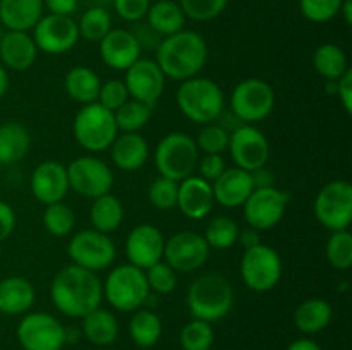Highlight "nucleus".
<instances>
[{"label": "nucleus", "instance_id": "obj_48", "mask_svg": "<svg viewBox=\"0 0 352 350\" xmlns=\"http://www.w3.org/2000/svg\"><path fill=\"white\" fill-rule=\"evenodd\" d=\"M151 0H113V9L124 21L136 23L146 17Z\"/></svg>", "mask_w": 352, "mask_h": 350}, {"label": "nucleus", "instance_id": "obj_6", "mask_svg": "<svg viewBox=\"0 0 352 350\" xmlns=\"http://www.w3.org/2000/svg\"><path fill=\"white\" fill-rule=\"evenodd\" d=\"M144 271L126 263L116 266L103 283V297L120 312H134L143 307L150 297Z\"/></svg>", "mask_w": 352, "mask_h": 350}, {"label": "nucleus", "instance_id": "obj_7", "mask_svg": "<svg viewBox=\"0 0 352 350\" xmlns=\"http://www.w3.org/2000/svg\"><path fill=\"white\" fill-rule=\"evenodd\" d=\"M72 134L79 146L89 153H100L112 146L113 139L119 136V129L113 113L95 102L82 105V108L76 113Z\"/></svg>", "mask_w": 352, "mask_h": 350}, {"label": "nucleus", "instance_id": "obj_23", "mask_svg": "<svg viewBox=\"0 0 352 350\" xmlns=\"http://www.w3.org/2000/svg\"><path fill=\"white\" fill-rule=\"evenodd\" d=\"M212 189L215 202H219L220 206L230 209L239 208L254 191L253 174L239 167L226 168V172L215 182H212Z\"/></svg>", "mask_w": 352, "mask_h": 350}, {"label": "nucleus", "instance_id": "obj_15", "mask_svg": "<svg viewBox=\"0 0 352 350\" xmlns=\"http://www.w3.org/2000/svg\"><path fill=\"white\" fill-rule=\"evenodd\" d=\"M289 205V194L275 185L256 187L243 205L244 218L251 229L270 230L280 223Z\"/></svg>", "mask_w": 352, "mask_h": 350}, {"label": "nucleus", "instance_id": "obj_10", "mask_svg": "<svg viewBox=\"0 0 352 350\" xmlns=\"http://www.w3.org/2000/svg\"><path fill=\"white\" fill-rule=\"evenodd\" d=\"M315 216L330 232L347 230L352 222V185L351 182L332 180L323 185L315 198Z\"/></svg>", "mask_w": 352, "mask_h": 350}, {"label": "nucleus", "instance_id": "obj_13", "mask_svg": "<svg viewBox=\"0 0 352 350\" xmlns=\"http://www.w3.org/2000/svg\"><path fill=\"white\" fill-rule=\"evenodd\" d=\"M17 340L24 350H62L67 329L48 312H30L17 325Z\"/></svg>", "mask_w": 352, "mask_h": 350}, {"label": "nucleus", "instance_id": "obj_20", "mask_svg": "<svg viewBox=\"0 0 352 350\" xmlns=\"http://www.w3.org/2000/svg\"><path fill=\"white\" fill-rule=\"evenodd\" d=\"M31 194L43 206L64 201L69 194L67 167L57 160H45L33 170L30 178Z\"/></svg>", "mask_w": 352, "mask_h": 350}, {"label": "nucleus", "instance_id": "obj_49", "mask_svg": "<svg viewBox=\"0 0 352 350\" xmlns=\"http://www.w3.org/2000/svg\"><path fill=\"white\" fill-rule=\"evenodd\" d=\"M226 160L222 158V154H205V156H199L196 170H198L199 177L212 184L226 172Z\"/></svg>", "mask_w": 352, "mask_h": 350}, {"label": "nucleus", "instance_id": "obj_32", "mask_svg": "<svg viewBox=\"0 0 352 350\" xmlns=\"http://www.w3.org/2000/svg\"><path fill=\"white\" fill-rule=\"evenodd\" d=\"M82 319V335L89 343L98 347L110 345L117 340L119 335V323L110 311L96 307L95 311L88 312Z\"/></svg>", "mask_w": 352, "mask_h": 350}, {"label": "nucleus", "instance_id": "obj_47", "mask_svg": "<svg viewBox=\"0 0 352 350\" xmlns=\"http://www.w3.org/2000/svg\"><path fill=\"white\" fill-rule=\"evenodd\" d=\"M127 100H129V93H127L124 81H120V79H110V81L102 82L98 100H96V102L113 113L117 112Z\"/></svg>", "mask_w": 352, "mask_h": 350}, {"label": "nucleus", "instance_id": "obj_14", "mask_svg": "<svg viewBox=\"0 0 352 350\" xmlns=\"http://www.w3.org/2000/svg\"><path fill=\"white\" fill-rule=\"evenodd\" d=\"M236 167L246 172L260 170L270 160V144L267 136L253 124H241L230 132L229 148Z\"/></svg>", "mask_w": 352, "mask_h": 350}, {"label": "nucleus", "instance_id": "obj_27", "mask_svg": "<svg viewBox=\"0 0 352 350\" xmlns=\"http://www.w3.org/2000/svg\"><path fill=\"white\" fill-rule=\"evenodd\" d=\"M36 299L33 283L23 277H7L0 280V312L19 316L30 311Z\"/></svg>", "mask_w": 352, "mask_h": 350}, {"label": "nucleus", "instance_id": "obj_30", "mask_svg": "<svg viewBox=\"0 0 352 350\" xmlns=\"http://www.w3.org/2000/svg\"><path fill=\"white\" fill-rule=\"evenodd\" d=\"M333 309L325 299L313 297L301 302L294 311V325L299 331L306 335H315L330 325Z\"/></svg>", "mask_w": 352, "mask_h": 350}, {"label": "nucleus", "instance_id": "obj_50", "mask_svg": "<svg viewBox=\"0 0 352 350\" xmlns=\"http://www.w3.org/2000/svg\"><path fill=\"white\" fill-rule=\"evenodd\" d=\"M340 105L344 106L347 115H352V69L349 67L337 79V93Z\"/></svg>", "mask_w": 352, "mask_h": 350}, {"label": "nucleus", "instance_id": "obj_39", "mask_svg": "<svg viewBox=\"0 0 352 350\" xmlns=\"http://www.w3.org/2000/svg\"><path fill=\"white\" fill-rule=\"evenodd\" d=\"M43 226L50 235L65 237L72 233L76 226V215L72 208L64 205V201L45 206Z\"/></svg>", "mask_w": 352, "mask_h": 350}, {"label": "nucleus", "instance_id": "obj_18", "mask_svg": "<svg viewBox=\"0 0 352 350\" xmlns=\"http://www.w3.org/2000/svg\"><path fill=\"white\" fill-rule=\"evenodd\" d=\"M165 74L153 58H138L126 71L124 84L131 100L144 103L153 108L165 89Z\"/></svg>", "mask_w": 352, "mask_h": 350}, {"label": "nucleus", "instance_id": "obj_35", "mask_svg": "<svg viewBox=\"0 0 352 350\" xmlns=\"http://www.w3.org/2000/svg\"><path fill=\"white\" fill-rule=\"evenodd\" d=\"M129 335L133 342L141 349H150L162 336V319L150 309L134 311L129 321Z\"/></svg>", "mask_w": 352, "mask_h": 350}, {"label": "nucleus", "instance_id": "obj_24", "mask_svg": "<svg viewBox=\"0 0 352 350\" xmlns=\"http://www.w3.org/2000/svg\"><path fill=\"white\" fill-rule=\"evenodd\" d=\"M38 48L31 34L7 31L0 38V64L10 71H28L36 62Z\"/></svg>", "mask_w": 352, "mask_h": 350}, {"label": "nucleus", "instance_id": "obj_16", "mask_svg": "<svg viewBox=\"0 0 352 350\" xmlns=\"http://www.w3.org/2000/svg\"><path fill=\"white\" fill-rule=\"evenodd\" d=\"M210 256V247L201 233L177 232L165 239L164 259L175 273H192L205 266Z\"/></svg>", "mask_w": 352, "mask_h": 350}, {"label": "nucleus", "instance_id": "obj_25", "mask_svg": "<svg viewBox=\"0 0 352 350\" xmlns=\"http://www.w3.org/2000/svg\"><path fill=\"white\" fill-rule=\"evenodd\" d=\"M150 146L140 132H122L113 139L110 156L113 165L124 172H136L146 163Z\"/></svg>", "mask_w": 352, "mask_h": 350}, {"label": "nucleus", "instance_id": "obj_1", "mask_svg": "<svg viewBox=\"0 0 352 350\" xmlns=\"http://www.w3.org/2000/svg\"><path fill=\"white\" fill-rule=\"evenodd\" d=\"M50 299L62 314L69 318H85L102 304L103 283L95 271L71 263L62 268L52 280Z\"/></svg>", "mask_w": 352, "mask_h": 350}, {"label": "nucleus", "instance_id": "obj_56", "mask_svg": "<svg viewBox=\"0 0 352 350\" xmlns=\"http://www.w3.org/2000/svg\"><path fill=\"white\" fill-rule=\"evenodd\" d=\"M7 89H9V72H7V69L0 64V100L6 96Z\"/></svg>", "mask_w": 352, "mask_h": 350}, {"label": "nucleus", "instance_id": "obj_51", "mask_svg": "<svg viewBox=\"0 0 352 350\" xmlns=\"http://www.w3.org/2000/svg\"><path fill=\"white\" fill-rule=\"evenodd\" d=\"M16 229V213L9 202L0 199V242L7 240Z\"/></svg>", "mask_w": 352, "mask_h": 350}, {"label": "nucleus", "instance_id": "obj_29", "mask_svg": "<svg viewBox=\"0 0 352 350\" xmlns=\"http://www.w3.org/2000/svg\"><path fill=\"white\" fill-rule=\"evenodd\" d=\"M146 19L151 31L167 38L184 30L188 17L182 12L181 5L174 0H157L148 9Z\"/></svg>", "mask_w": 352, "mask_h": 350}, {"label": "nucleus", "instance_id": "obj_38", "mask_svg": "<svg viewBox=\"0 0 352 350\" xmlns=\"http://www.w3.org/2000/svg\"><path fill=\"white\" fill-rule=\"evenodd\" d=\"M151 110V106L129 98L117 112H113L117 129L122 132H140L150 122Z\"/></svg>", "mask_w": 352, "mask_h": 350}, {"label": "nucleus", "instance_id": "obj_52", "mask_svg": "<svg viewBox=\"0 0 352 350\" xmlns=\"http://www.w3.org/2000/svg\"><path fill=\"white\" fill-rule=\"evenodd\" d=\"M43 7H47L48 12L55 16H69L78 9V0H43Z\"/></svg>", "mask_w": 352, "mask_h": 350}, {"label": "nucleus", "instance_id": "obj_22", "mask_svg": "<svg viewBox=\"0 0 352 350\" xmlns=\"http://www.w3.org/2000/svg\"><path fill=\"white\" fill-rule=\"evenodd\" d=\"M215 206V196L210 182L199 175H191L179 182L177 208L189 220H201L212 213Z\"/></svg>", "mask_w": 352, "mask_h": 350}, {"label": "nucleus", "instance_id": "obj_8", "mask_svg": "<svg viewBox=\"0 0 352 350\" xmlns=\"http://www.w3.org/2000/svg\"><path fill=\"white\" fill-rule=\"evenodd\" d=\"M274 108L275 91L263 79H243L230 93V110L243 124L261 122Z\"/></svg>", "mask_w": 352, "mask_h": 350}, {"label": "nucleus", "instance_id": "obj_21", "mask_svg": "<svg viewBox=\"0 0 352 350\" xmlns=\"http://www.w3.org/2000/svg\"><path fill=\"white\" fill-rule=\"evenodd\" d=\"M100 58L113 71L126 72L138 58H141V41L133 31L117 27L110 30L100 41Z\"/></svg>", "mask_w": 352, "mask_h": 350}, {"label": "nucleus", "instance_id": "obj_26", "mask_svg": "<svg viewBox=\"0 0 352 350\" xmlns=\"http://www.w3.org/2000/svg\"><path fill=\"white\" fill-rule=\"evenodd\" d=\"M43 0H0V24L28 33L43 17Z\"/></svg>", "mask_w": 352, "mask_h": 350}, {"label": "nucleus", "instance_id": "obj_28", "mask_svg": "<svg viewBox=\"0 0 352 350\" xmlns=\"http://www.w3.org/2000/svg\"><path fill=\"white\" fill-rule=\"evenodd\" d=\"M31 148V134L23 124L6 122L0 126V165H14L23 160Z\"/></svg>", "mask_w": 352, "mask_h": 350}, {"label": "nucleus", "instance_id": "obj_19", "mask_svg": "<svg viewBox=\"0 0 352 350\" xmlns=\"http://www.w3.org/2000/svg\"><path fill=\"white\" fill-rule=\"evenodd\" d=\"M164 233L151 223H141V225L134 226L127 235L126 246H124L127 263L143 271L151 264L164 259Z\"/></svg>", "mask_w": 352, "mask_h": 350}, {"label": "nucleus", "instance_id": "obj_53", "mask_svg": "<svg viewBox=\"0 0 352 350\" xmlns=\"http://www.w3.org/2000/svg\"><path fill=\"white\" fill-rule=\"evenodd\" d=\"M237 242H241V246H244V249H250V247L258 246V244L261 242L260 232L251 229V226H248V229L241 230L239 232V239H237Z\"/></svg>", "mask_w": 352, "mask_h": 350}, {"label": "nucleus", "instance_id": "obj_31", "mask_svg": "<svg viewBox=\"0 0 352 350\" xmlns=\"http://www.w3.org/2000/svg\"><path fill=\"white\" fill-rule=\"evenodd\" d=\"M100 86H102V81H100L98 74L85 65L72 67L64 79V88L69 98L81 105L95 103L98 100Z\"/></svg>", "mask_w": 352, "mask_h": 350}, {"label": "nucleus", "instance_id": "obj_36", "mask_svg": "<svg viewBox=\"0 0 352 350\" xmlns=\"http://www.w3.org/2000/svg\"><path fill=\"white\" fill-rule=\"evenodd\" d=\"M239 225L229 216H215L210 220V223L205 229L203 239L206 240L210 249L226 250L236 246L239 239Z\"/></svg>", "mask_w": 352, "mask_h": 350}, {"label": "nucleus", "instance_id": "obj_42", "mask_svg": "<svg viewBox=\"0 0 352 350\" xmlns=\"http://www.w3.org/2000/svg\"><path fill=\"white\" fill-rule=\"evenodd\" d=\"M230 132L226 127L219 124H206L196 136L195 143L198 146L199 153L205 154H222L229 148Z\"/></svg>", "mask_w": 352, "mask_h": 350}, {"label": "nucleus", "instance_id": "obj_9", "mask_svg": "<svg viewBox=\"0 0 352 350\" xmlns=\"http://www.w3.org/2000/svg\"><path fill=\"white\" fill-rule=\"evenodd\" d=\"M284 273V264L274 247L258 244L244 250L241 259V278L253 292H270L277 287Z\"/></svg>", "mask_w": 352, "mask_h": 350}, {"label": "nucleus", "instance_id": "obj_41", "mask_svg": "<svg viewBox=\"0 0 352 350\" xmlns=\"http://www.w3.org/2000/svg\"><path fill=\"white\" fill-rule=\"evenodd\" d=\"M327 261L339 271H347L352 266V235L349 230L332 232L327 242Z\"/></svg>", "mask_w": 352, "mask_h": 350}, {"label": "nucleus", "instance_id": "obj_11", "mask_svg": "<svg viewBox=\"0 0 352 350\" xmlns=\"http://www.w3.org/2000/svg\"><path fill=\"white\" fill-rule=\"evenodd\" d=\"M67 254L72 264L98 273L112 266L117 249L113 240L107 233L89 229L72 235L67 244Z\"/></svg>", "mask_w": 352, "mask_h": 350}, {"label": "nucleus", "instance_id": "obj_4", "mask_svg": "<svg viewBox=\"0 0 352 350\" xmlns=\"http://www.w3.org/2000/svg\"><path fill=\"white\" fill-rule=\"evenodd\" d=\"M177 106L186 119L195 124H213L222 117L226 95L215 81L208 78H191L181 82L177 89Z\"/></svg>", "mask_w": 352, "mask_h": 350}, {"label": "nucleus", "instance_id": "obj_44", "mask_svg": "<svg viewBox=\"0 0 352 350\" xmlns=\"http://www.w3.org/2000/svg\"><path fill=\"white\" fill-rule=\"evenodd\" d=\"M144 277H146L150 292H155L158 295L170 294L177 285V273L165 261H158V263L146 268Z\"/></svg>", "mask_w": 352, "mask_h": 350}, {"label": "nucleus", "instance_id": "obj_37", "mask_svg": "<svg viewBox=\"0 0 352 350\" xmlns=\"http://www.w3.org/2000/svg\"><path fill=\"white\" fill-rule=\"evenodd\" d=\"M78 30L79 38H85L86 41H93V43H100L107 36V33L112 30V17H110L109 10H105L103 7H91L81 16Z\"/></svg>", "mask_w": 352, "mask_h": 350}, {"label": "nucleus", "instance_id": "obj_40", "mask_svg": "<svg viewBox=\"0 0 352 350\" xmlns=\"http://www.w3.org/2000/svg\"><path fill=\"white\" fill-rule=\"evenodd\" d=\"M215 340L212 323L201 321V319H192L186 323L181 329L179 342L182 350H210Z\"/></svg>", "mask_w": 352, "mask_h": 350}, {"label": "nucleus", "instance_id": "obj_54", "mask_svg": "<svg viewBox=\"0 0 352 350\" xmlns=\"http://www.w3.org/2000/svg\"><path fill=\"white\" fill-rule=\"evenodd\" d=\"M287 350H323V349L315 342V340L299 338V340H294V342L287 347Z\"/></svg>", "mask_w": 352, "mask_h": 350}, {"label": "nucleus", "instance_id": "obj_43", "mask_svg": "<svg viewBox=\"0 0 352 350\" xmlns=\"http://www.w3.org/2000/svg\"><path fill=\"white\" fill-rule=\"evenodd\" d=\"M177 191L179 182L170 180V178L160 175L148 187V199H150L153 208L167 211V209L177 206Z\"/></svg>", "mask_w": 352, "mask_h": 350}, {"label": "nucleus", "instance_id": "obj_3", "mask_svg": "<svg viewBox=\"0 0 352 350\" xmlns=\"http://www.w3.org/2000/svg\"><path fill=\"white\" fill-rule=\"evenodd\" d=\"M186 304L192 319L206 323L220 321L232 309L234 288L222 275H201L189 285Z\"/></svg>", "mask_w": 352, "mask_h": 350}, {"label": "nucleus", "instance_id": "obj_34", "mask_svg": "<svg viewBox=\"0 0 352 350\" xmlns=\"http://www.w3.org/2000/svg\"><path fill=\"white\" fill-rule=\"evenodd\" d=\"M313 67L325 81H337L349 69V60L339 45L323 43L313 54Z\"/></svg>", "mask_w": 352, "mask_h": 350}, {"label": "nucleus", "instance_id": "obj_55", "mask_svg": "<svg viewBox=\"0 0 352 350\" xmlns=\"http://www.w3.org/2000/svg\"><path fill=\"white\" fill-rule=\"evenodd\" d=\"M339 16H342L344 23H346L347 26H351L352 24V0H344L342 5H340Z\"/></svg>", "mask_w": 352, "mask_h": 350}, {"label": "nucleus", "instance_id": "obj_5", "mask_svg": "<svg viewBox=\"0 0 352 350\" xmlns=\"http://www.w3.org/2000/svg\"><path fill=\"white\" fill-rule=\"evenodd\" d=\"M153 160L162 177L181 182L195 175L199 160V150L191 136L175 130L158 141Z\"/></svg>", "mask_w": 352, "mask_h": 350}, {"label": "nucleus", "instance_id": "obj_12", "mask_svg": "<svg viewBox=\"0 0 352 350\" xmlns=\"http://www.w3.org/2000/svg\"><path fill=\"white\" fill-rule=\"evenodd\" d=\"M67 178L69 189L88 199L109 194L113 187V174L110 167L93 154L74 158L67 167Z\"/></svg>", "mask_w": 352, "mask_h": 350}, {"label": "nucleus", "instance_id": "obj_57", "mask_svg": "<svg viewBox=\"0 0 352 350\" xmlns=\"http://www.w3.org/2000/svg\"><path fill=\"white\" fill-rule=\"evenodd\" d=\"M2 34H3V33H2V27H0V38H2Z\"/></svg>", "mask_w": 352, "mask_h": 350}, {"label": "nucleus", "instance_id": "obj_45", "mask_svg": "<svg viewBox=\"0 0 352 350\" xmlns=\"http://www.w3.org/2000/svg\"><path fill=\"white\" fill-rule=\"evenodd\" d=\"M227 3H229V0H181L179 5H181L186 17L205 23V21L219 17L226 10Z\"/></svg>", "mask_w": 352, "mask_h": 350}, {"label": "nucleus", "instance_id": "obj_46", "mask_svg": "<svg viewBox=\"0 0 352 350\" xmlns=\"http://www.w3.org/2000/svg\"><path fill=\"white\" fill-rule=\"evenodd\" d=\"M344 0H299L301 14L311 23H329L339 16Z\"/></svg>", "mask_w": 352, "mask_h": 350}, {"label": "nucleus", "instance_id": "obj_33", "mask_svg": "<svg viewBox=\"0 0 352 350\" xmlns=\"http://www.w3.org/2000/svg\"><path fill=\"white\" fill-rule=\"evenodd\" d=\"M89 222L93 229L102 233H113L124 222V208L119 198L113 194H103L95 198L89 208Z\"/></svg>", "mask_w": 352, "mask_h": 350}, {"label": "nucleus", "instance_id": "obj_17", "mask_svg": "<svg viewBox=\"0 0 352 350\" xmlns=\"http://www.w3.org/2000/svg\"><path fill=\"white\" fill-rule=\"evenodd\" d=\"M34 45L48 55H62L71 51L79 41L78 23L69 16H43L33 27Z\"/></svg>", "mask_w": 352, "mask_h": 350}, {"label": "nucleus", "instance_id": "obj_2", "mask_svg": "<svg viewBox=\"0 0 352 350\" xmlns=\"http://www.w3.org/2000/svg\"><path fill=\"white\" fill-rule=\"evenodd\" d=\"M155 60L165 78L182 82L201 72L208 60V47L199 33L182 30L160 41Z\"/></svg>", "mask_w": 352, "mask_h": 350}]
</instances>
